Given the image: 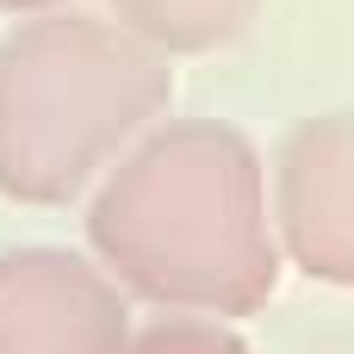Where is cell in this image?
I'll use <instances>...</instances> for the list:
<instances>
[{
	"instance_id": "6da1fadb",
	"label": "cell",
	"mask_w": 354,
	"mask_h": 354,
	"mask_svg": "<svg viewBox=\"0 0 354 354\" xmlns=\"http://www.w3.org/2000/svg\"><path fill=\"white\" fill-rule=\"evenodd\" d=\"M87 249L156 311H261L286 268L261 149L224 118H156L100 174Z\"/></svg>"
},
{
	"instance_id": "7a4b0ae2",
	"label": "cell",
	"mask_w": 354,
	"mask_h": 354,
	"mask_svg": "<svg viewBox=\"0 0 354 354\" xmlns=\"http://www.w3.org/2000/svg\"><path fill=\"white\" fill-rule=\"evenodd\" d=\"M174 100V62L112 12L50 6L0 37V199H81Z\"/></svg>"
},
{
	"instance_id": "3957f363",
	"label": "cell",
	"mask_w": 354,
	"mask_h": 354,
	"mask_svg": "<svg viewBox=\"0 0 354 354\" xmlns=\"http://www.w3.org/2000/svg\"><path fill=\"white\" fill-rule=\"evenodd\" d=\"M124 286L56 243L0 249V354H124Z\"/></svg>"
},
{
	"instance_id": "277c9868",
	"label": "cell",
	"mask_w": 354,
	"mask_h": 354,
	"mask_svg": "<svg viewBox=\"0 0 354 354\" xmlns=\"http://www.w3.org/2000/svg\"><path fill=\"white\" fill-rule=\"evenodd\" d=\"M280 255L317 286H354V106L299 118L274 156Z\"/></svg>"
},
{
	"instance_id": "5b68a950",
	"label": "cell",
	"mask_w": 354,
	"mask_h": 354,
	"mask_svg": "<svg viewBox=\"0 0 354 354\" xmlns=\"http://www.w3.org/2000/svg\"><path fill=\"white\" fill-rule=\"evenodd\" d=\"M268 0H106V12L143 37L149 50H162L168 62L174 56H212V50H230L255 19H261Z\"/></svg>"
},
{
	"instance_id": "8992f818",
	"label": "cell",
	"mask_w": 354,
	"mask_h": 354,
	"mask_svg": "<svg viewBox=\"0 0 354 354\" xmlns=\"http://www.w3.org/2000/svg\"><path fill=\"white\" fill-rule=\"evenodd\" d=\"M124 354H255L230 317H199V311H162L156 324L131 330Z\"/></svg>"
},
{
	"instance_id": "52a82bcc",
	"label": "cell",
	"mask_w": 354,
	"mask_h": 354,
	"mask_svg": "<svg viewBox=\"0 0 354 354\" xmlns=\"http://www.w3.org/2000/svg\"><path fill=\"white\" fill-rule=\"evenodd\" d=\"M50 6H75V0H0V12L25 19V12H50Z\"/></svg>"
}]
</instances>
